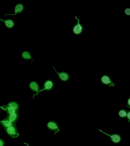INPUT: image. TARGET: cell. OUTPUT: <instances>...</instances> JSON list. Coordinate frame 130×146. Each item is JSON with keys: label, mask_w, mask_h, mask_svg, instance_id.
Listing matches in <instances>:
<instances>
[{"label": "cell", "mask_w": 130, "mask_h": 146, "mask_svg": "<svg viewBox=\"0 0 130 146\" xmlns=\"http://www.w3.org/2000/svg\"><path fill=\"white\" fill-rule=\"evenodd\" d=\"M128 111L124 109H121L119 111L118 115L120 117L122 118H126Z\"/></svg>", "instance_id": "cell-16"}, {"label": "cell", "mask_w": 130, "mask_h": 146, "mask_svg": "<svg viewBox=\"0 0 130 146\" xmlns=\"http://www.w3.org/2000/svg\"><path fill=\"white\" fill-rule=\"evenodd\" d=\"M25 144H27V146H29V145H28V144H27V143H25Z\"/></svg>", "instance_id": "cell-21"}, {"label": "cell", "mask_w": 130, "mask_h": 146, "mask_svg": "<svg viewBox=\"0 0 130 146\" xmlns=\"http://www.w3.org/2000/svg\"><path fill=\"white\" fill-rule=\"evenodd\" d=\"M130 98H129L128 99L127 102V106H126V105H125V106H127V107H128L129 108H130V107H129L130 106Z\"/></svg>", "instance_id": "cell-20"}, {"label": "cell", "mask_w": 130, "mask_h": 146, "mask_svg": "<svg viewBox=\"0 0 130 146\" xmlns=\"http://www.w3.org/2000/svg\"><path fill=\"white\" fill-rule=\"evenodd\" d=\"M75 18L77 20V23L73 26L72 32L75 35H80L83 33L84 31V27L81 23L80 22L79 19L75 16Z\"/></svg>", "instance_id": "cell-2"}, {"label": "cell", "mask_w": 130, "mask_h": 146, "mask_svg": "<svg viewBox=\"0 0 130 146\" xmlns=\"http://www.w3.org/2000/svg\"><path fill=\"white\" fill-rule=\"evenodd\" d=\"M53 68L57 74H58V77L59 79L63 82H67L69 79V74L65 72H58L56 70L54 66H53Z\"/></svg>", "instance_id": "cell-7"}, {"label": "cell", "mask_w": 130, "mask_h": 146, "mask_svg": "<svg viewBox=\"0 0 130 146\" xmlns=\"http://www.w3.org/2000/svg\"><path fill=\"white\" fill-rule=\"evenodd\" d=\"M100 82L104 85L108 86L109 87L115 86V84L113 82L112 80L109 76L104 75H102L100 78Z\"/></svg>", "instance_id": "cell-5"}, {"label": "cell", "mask_w": 130, "mask_h": 146, "mask_svg": "<svg viewBox=\"0 0 130 146\" xmlns=\"http://www.w3.org/2000/svg\"><path fill=\"white\" fill-rule=\"evenodd\" d=\"M5 143L3 139L0 138V146H5Z\"/></svg>", "instance_id": "cell-19"}, {"label": "cell", "mask_w": 130, "mask_h": 146, "mask_svg": "<svg viewBox=\"0 0 130 146\" xmlns=\"http://www.w3.org/2000/svg\"><path fill=\"white\" fill-rule=\"evenodd\" d=\"M6 118L13 124H16L19 118V111L12 115H7Z\"/></svg>", "instance_id": "cell-8"}, {"label": "cell", "mask_w": 130, "mask_h": 146, "mask_svg": "<svg viewBox=\"0 0 130 146\" xmlns=\"http://www.w3.org/2000/svg\"><path fill=\"white\" fill-rule=\"evenodd\" d=\"M126 119H128V122L129 123V121H130V111L128 110V111L127 114V116L126 117Z\"/></svg>", "instance_id": "cell-18"}, {"label": "cell", "mask_w": 130, "mask_h": 146, "mask_svg": "<svg viewBox=\"0 0 130 146\" xmlns=\"http://www.w3.org/2000/svg\"><path fill=\"white\" fill-rule=\"evenodd\" d=\"M29 88L32 91L38 93L40 91V87L37 82L33 81L30 82L29 84Z\"/></svg>", "instance_id": "cell-9"}, {"label": "cell", "mask_w": 130, "mask_h": 146, "mask_svg": "<svg viewBox=\"0 0 130 146\" xmlns=\"http://www.w3.org/2000/svg\"><path fill=\"white\" fill-rule=\"evenodd\" d=\"M21 57L23 59L25 60H33L34 61V59H33L31 54L29 51H23L21 53Z\"/></svg>", "instance_id": "cell-14"}, {"label": "cell", "mask_w": 130, "mask_h": 146, "mask_svg": "<svg viewBox=\"0 0 130 146\" xmlns=\"http://www.w3.org/2000/svg\"><path fill=\"white\" fill-rule=\"evenodd\" d=\"M4 107H12L15 109L17 111H19V105L18 103L15 101H11L8 103L6 106H4Z\"/></svg>", "instance_id": "cell-12"}, {"label": "cell", "mask_w": 130, "mask_h": 146, "mask_svg": "<svg viewBox=\"0 0 130 146\" xmlns=\"http://www.w3.org/2000/svg\"><path fill=\"white\" fill-rule=\"evenodd\" d=\"M100 132H102L104 134L108 136L110 138L111 141L113 143L115 144L119 143L121 141L122 138L120 135L118 133H112L111 135L108 134V133H105V132H103L101 130H99Z\"/></svg>", "instance_id": "cell-3"}, {"label": "cell", "mask_w": 130, "mask_h": 146, "mask_svg": "<svg viewBox=\"0 0 130 146\" xmlns=\"http://www.w3.org/2000/svg\"><path fill=\"white\" fill-rule=\"evenodd\" d=\"M5 132L9 136L13 138L17 137L19 135L16 124H13L11 126L5 129Z\"/></svg>", "instance_id": "cell-1"}, {"label": "cell", "mask_w": 130, "mask_h": 146, "mask_svg": "<svg viewBox=\"0 0 130 146\" xmlns=\"http://www.w3.org/2000/svg\"><path fill=\"white\" fill-rule=\"evenodd\" d=\"M13 123H11V121L7 118H5L3 119L1 122H0V124L4 128V129L6 128L9 127L12 125Z\"/></svg>", "instance_id": "cell-13"}, {"label": "cell", "mask_w": 130, "mask_h": 146, "mask_svg": "<svg viewBox=\"0 0 130 146\" xmlns=\"http://www.w3.org/2000/svg\"><path fill=\"white\" fill-rule=\"evenodd\" d=\"M47 127L50 131L55 132L54 135L60 131L59 126L56 122L53 121H50L47 124Z\"/></svg>", "instance_id": "cell-4"}, {"label": "cell", "mask_w": 130, "mask_h": 146, "mask_svg": "<svg viewBox=\"0 0 130 146\" xmlns=\"http://www.w3.org/2000/svg\"><path fill=\"white\" fill-rule=\"evenodd\" d=\"M125 14L127 16L130 15V9L129 8H126L124 10Z\"/></svg>", "instance_id": "cell-17"}, {"label": "cell", "mask_w": 130, "mask_h": 146, "mask_svg": "<svg viewBox=\"0 0 130 146\" xmlns=\"http://www.w3.org/2000/svg\"><path fill=\"white\" fill-rule=\"evenodd\" d=\"M54 87V82L52 80L47 79L44 82L43 85V90L41 91H51L53 90Z\"/></svg>", "instance_id": "cell-6"}, {"label": "cell", "mask_w": 130, "mask_h": 146, "mask_svg": "<svg viewBox=\"0 0 130 146\" xmlns=\"http://www.w3.org/2000/svg\"><path fill=\"white\" fill-rule=\"evenodd\" d=\"M0 20L4 23V25L8 29H12L15 26V23L14 21L12 19H7L5 20H3L0 18Z\"/></svg>", "instance_id": "cell-11"}, {"label": "cell", "mask_w": 130, "mask_h": 146, "mask_svg": "<svg viewBox=\"0 0 130 146\" xmlns=\"http://www.w3.org/2000/svg\"><path fill=\"white\" fill-rule=\"evenodd\" d=\"M4 110L6 111L7 114V115H12V114H14L17 111L15 109L12 107H7L6 108L5 107L4 108Z\"/></svg>", "instance_id": "cell-15"}, {"label": "cell", "mask_w": 130, "mask_h": 146, "mask_svg": "<svg viewBox=\"0 0 130 146\" xmlns=\"http://www.w3.org/2000/svg\"><path fill=\"white\" fill-rule=\"evenodd\" d=\"M24 6L21 3H19V4H17L15 6L14 8V11L15 13L13 14H7L5 15V16L7 15H15L18 13H20L23 12L24 10Z\"/></svg>", "instance_id": "cell-10"}]
</instances>
